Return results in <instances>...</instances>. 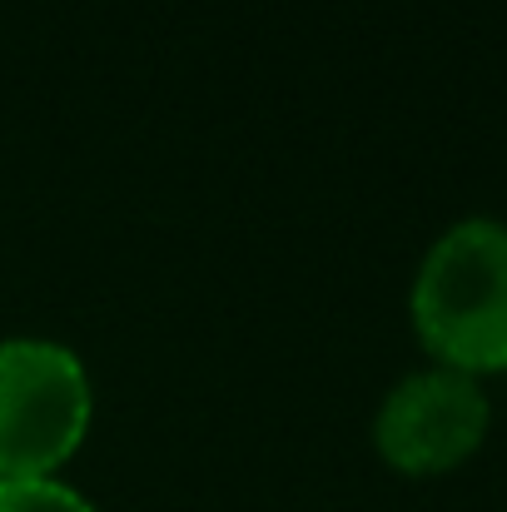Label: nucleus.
Wrapping results in <instances>:
<instances>
[{
	"mask_svg": "<svg viewBox=\"0 0 507 512\" xmlns=\"http://www.w3.org/2000/svg\"><path fill=\"white\" fill-rule=\"evenodd\" d=\"M0 512H95V508L60 478H30V483H0Z\"/></svg>",
	"mask_w": 507,
	"mask_h": 512,
	"instance_id": "20e7f679",
	"label": "nucleus"
},
{
	"mask_svg": "<svg viewBox=\"0 0 507 512\" xmlns=\"http://www.w3.org/2000/svg\"><path fill=\"white\" fill-rule=\"evenodd\" d=\"M493 428V398L483 378L428 363L403 373L378 413H373V448L393 473L408 478H438L463 468Z\"/></svg>",
	"mask_w": 507,
	"mask_h": 512,
	"instance_id": "7ed1b4c3",
	"label": "nucleus"
},
{
	"mask_svg": "<svg viewBox=\"0 0 507 512\" xmlns=\"http://www.w3.org/2000/svg\"><path fill=\"white\" fill-rule=\"evenodd\" d=\"M408 314L433 363L488 378L507 368V224L468 214L418 259Z\"/></svg>",
	"mask_w": 507,
	"mask_h": 512,
	"instance_id": "f257e3e1",
	"label": "nucleus"
},
{
	"mask_svg": "<svg viewBox=\"0 0 507 512\" xmlns=\"http://www.w3.org/2000/svg\"><path fill=\"white\" fill-rule=\"evenodd\" d=\"M95 393L75 348L0 339V483L55 478L90 433Z\"/></svg>",
	"mask_w": 507,
	"mask_h": 512,
	"instance_id": "f03ea898",
	"label": "nucleus"
}]
</instances>
